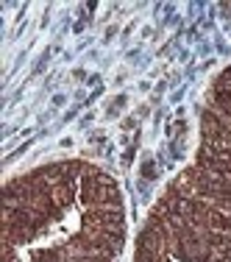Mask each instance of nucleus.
Returning a JSON list of instances; mask_svg holds the SVG:
<instances>
[{"label":"nucleus","mask_w":231,"mask_h":262,"mask_svg":"<svg viewBox=\"0 0 231 262\" xmlns=\"http://www.w3.org/2000/svg\"><path fill=\"white\" fill-rule=\"evenodd\" d=\"M142 176H145V179H153L156 176V173H153V162H148V165H145V173H142Z\"/></svg>","instance_id":"1"}]
</instances>
